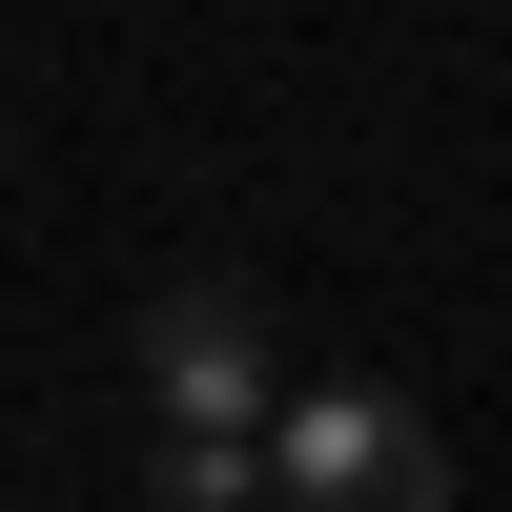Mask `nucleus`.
Returning <instances> with one entry per match:
<instances>
[{
    "instance_id": "obj_3",
    "label": "nucleus",
    "mask_w": 512,
    "mask_h": 512,
    "mask_svg": "<svg viewBox=\"0 0 512 512\" xmlns=\"http://www.w3.org/2000/svg\"><path fill=\"white\" fill-rule=\"evenodd\" d=\"M164 512H246V492H267V451H205V431H164V472H144Z\"/></svg>"
},
{
    "instance_id": "obj_2",
    "label": "nucleus",
    "mask_w": 512,
    "mask_h": 512,
    "mask_svg": "<svg viewBox=\"0 0 512 512\" xmlns=\"http://www.w3.org/2000/svg\"><path fill=\"white\" fill-rule=\"evenodd\" d=\"M144 410L205 431V451H267L287 431V328L246 308V287H164L144 308Z\"/></svg>"
},
{
    "instance_id": "obj_1",
    "label": "nucleus",
    "mask_w": 512,
    "mask_h": 512,
    "mask_svg": "<svg viewBox=\"0 0 512 512\" xmlns=\"http://www.w3.org/2000/svg\"><path fill=\"white\" fill-rule=\"evenodd\" d=\"M267 512H451V451H431V410H410V390H287Z\"/></svg>"
}]
</instances>
